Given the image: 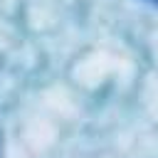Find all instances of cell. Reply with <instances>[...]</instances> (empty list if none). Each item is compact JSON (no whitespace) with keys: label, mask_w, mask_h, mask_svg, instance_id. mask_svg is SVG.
Masks as SVG:
<instances>
[{"label":"cell","mask_w":158,"mask_h":158,"mask_svg":"<svg viewBox=\"0 0 158 158\" xmlns=\"http://www.w3.org/2000/svg\"><path fill=\"white\" fill-rule=\"evenodd\" d=\"M148 2H153V5H158V0H148Z\"/></svg>","instance_id":"obj_1"}]
</instances>
